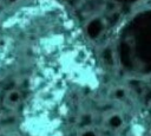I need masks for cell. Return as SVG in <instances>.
<instances>
[{"mask_svg": "<svg viewBox=\"0 0 151 136\" xmlns=\"http://www.w3.org/2000/svg\"><path fill=\"white\" fill-rule=\"evenodd\" d=\"M21 101V95L18 90H9L4 97V104L8 109L17 108Z\"/></svg>", "mask_w": 151, "mask_h": 136, "instance_id": "cell-1", "label": "cell"}, {"mask_svg": "<svg viewBox=\"0 0 151 136\" xmlns=\"http://www.w3.org/2000/svg\"><path fill=\"white\" fill-rule=\"evenodd\" d=\"M110 122H111V124H112L113 127H118V125H119V123H120L119 117H117V116H112V117L110 118Z\"/></svg>", "mask_w": 151, "mask_h": 136, "instance_id": "cell-2", "label": "cell"}, {"mask_svg": "<svg viewBox=\"0 0 151 136\" xmlns=\"http://www.w3.org/2000/svg\"><path fill=\"white\" fill-rule=\"evenodd\" d=\"M80 136H98V135H97V132H94V131L85 130V131H83V132L80 134Z\"/></svg>", "mask_w": 151, "mask_h": 136, "instance_id": "cell-3", "label": "cell"}]
</instances>
